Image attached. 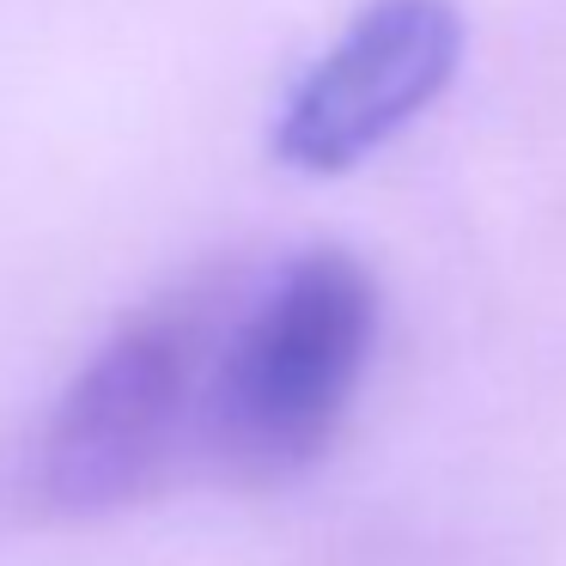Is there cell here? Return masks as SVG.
Listing matches in <instances>:
<instances>
[{"mask_svg":"<svg viewBox=\"0 0 566 566\" xmlns=\"http://www.w3.org/2000/svg\"><path fill=\"white\" fill-rule=\"evenodd\" d=\"M463 62V13L451 0H371L298 74L274 116V153L305 177L354 171L439 104Z\"/></svg>","mask_w":566,"mask_h":566,"instance_id":"3957f363","label":"cell"},{"mask_svg":"<svg viewBox=\"0 0 566 566\" xmlns=\"http://www.w3.org/2000/svg\"><path fill=\"white\" fill-rule=\"evenodd\" d=\"M226 335V298L184 286L135 311L67 378L25 451V500L55 524L135 512L201 444L208 378Z\"/></svg>","mask_w":566,"mask_h":566,"instance_id":"7a4b0ae2","label":"cell"},{"mask_svg":"<svg viewBox=\"0 0 566 566\" xmlns=\"http://www.w3.org/2000/svg\"><path fill=\"white\" fill-rule=\"evenodd\" d=\"M378 342V281L354 250H305L226 323L201 451L232 488H286L329 457Z\"/></svg>","mask_w":566,"mask_h":566,"instance_id":"6da1fadb","label":"cell"}]
</instances>
